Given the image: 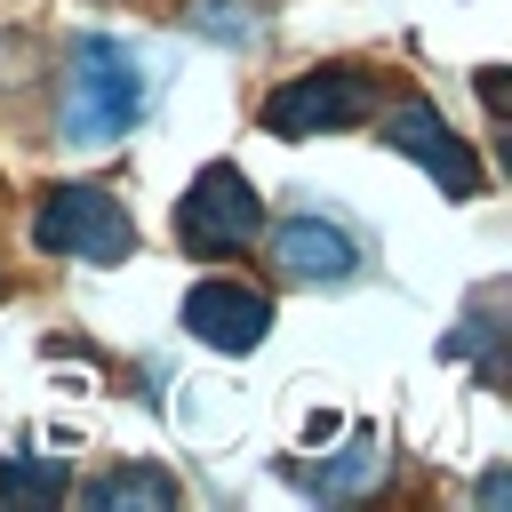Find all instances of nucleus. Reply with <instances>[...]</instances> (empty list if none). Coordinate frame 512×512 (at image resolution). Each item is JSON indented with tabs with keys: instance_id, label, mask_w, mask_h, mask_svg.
<instances>
[{
	"instance_id": "obj_1",
	"label": "nucleus",
	"mask_w": 512,
	"mask_h": 512,
	"mask_svg": "<svg viewBox=\"0 0 512 512\" xmlns=\"http://www.w3.org/2000/svg\"><path fill=\"white\" fill-rule=\"evenodd\" d=\"M136 112H144V64H136V48L112 40V32H88L72 48V80H64V136L80 152H96V144L128 136Z\"/></svg>"
},
{
	"instance_id": "obj_2",
	"label": "nucleus",
	"mask_w": 512,
	"mask_h": 512,
	"mask_svg": "<svg viewBox=\"0 0 512 512\" xmlns=\"http://www.w3.org/2000/svg\"><path fill=\"white\" fill-rule=\"evenodd\" d=\"M32 240H40L48 256H88V264H120V256H136V224H128V208H120L112 192H96V184H64V192H48V208L32 216Z\"/></svg>"
},
{
	"instance_id": "obj_3",
	"label": "nucleus",
	"mask_w": 512,
	"mask_h": 512,
	"mask_svg": "<svg viewBox=\"0 0 512 512\" xmlns=\"http://www.w3.org/2000/svg\"><path fill=\"white\" fill-rule=\"evenodd\" d=\"M256 224H264V200H256V184H248L240 168L192 176V192H184V208H176V240H184L192 256H232V248L256 240Z\"/></svg>"
},
{
	"instance_id": "obj_4",
	"label": "nucleus",
	"mask_w": 512,
	"mask_h": 512,
	"mask_svg": "<svg viewBox=\"0 0 512 512\" xmlns=\"http://www.w3.org/2000/svg\"><path fill=\"white\" fill-rule=\"evenodd\" d=\"M368 112V80L360 72H304L288 88H272L264 128L272 136H320V128H352Z\"/></svg>"
},
{
	"instance_id": "obj_5",
	"label": "nucleus",
	"mask_w": 512,
	"mask_h": 512,
	"mask_svg": "<svg viewBox=\"0 0 512 512\" xmlns=\"http://www.w3.org/2000/svg\"><path fill=\"white\" fill-rule=\"evenodd\" d=\"M384 136H392L408 160H424V176H432L448 200H472V192H480V160H472V144H464V136H448L432 104H416V96H408V104H392V112H384Z\"/></svg>"
},
{
	"instance_id": "obj_6",
	"label": "nucleus",
	"mask_w": 512,
	"mask_h": 512,
	"mask_svg": "<svg viewBox=\"0 0 512 512\" xmlns=\"http://www.w3.org/2000/svg\"><path fill=\"white\" fill-rule=\"evenodd\" d=\"M184 328L200 344H216V352H256L264 328H272V296L248 288V280H200L184 296Z\"/></svg>"
},
{
	"instance_id": "obj_7",
	"label": "nucleus",
	"mask_w": 512,
	"mask_h": 512,
	"mask_svg": "<svg viewBox=\"0 0 512 512\" xmlns=\"http://www.w3.org/2000/svg\"><path fill=\"white\" fill-rule=\"evenodd\" d=\"M280 264L296 280H352L360 248H352V232H336L320 216H296V224H280Z\"/></svg>"
},
{
	"instance_id": "obj_8",
	"label": "nucleus",
	"mask_w": 512,
	"mask_h": 512,
	"mask_svg": "<svg viewBox=\"0 0 512 512\" xmlns=\"http://www.w3.org/2000/svg\"><path fill=\"white\" fill-rule=\"evenodd\" d=\"M312 496H360V488H376L384 480V440L376 432H352V448L336 456V464H288Z\"/></svg>"
},
{
	"instance_id": "obj_9",
	"label": "nucleus",
	"mask_w": 512,
	"mask_h": 512,
	"mask_svg": "<svg viewBox=\"0 0 512 512\" xmlns=\"http://www.w3.org/2000/svg\"><path fill=\"white\" fill-rule=\"evenodd\" d=\"M88 504H96V512H120V504L168 512V504H176V480H168V472H152V464H128V472H104V480H88Z\"/></svg>"
},
{
	"instance_id": "obj_10",
	"label": "nucleus",
	"mask_w": 512,
	"mask_h": 512,
	"mask_svg": "<svg viewBox=\"0 0 512 512\" xmlns=\"http://www.w3.org/2000/svg\"><path fill=\"white\" fill-rule=\"evenodd\" d=\"M0 496H16V504H56V496H64V464L8 456V464H0Z\"/></svg>"
}]
</instances>
